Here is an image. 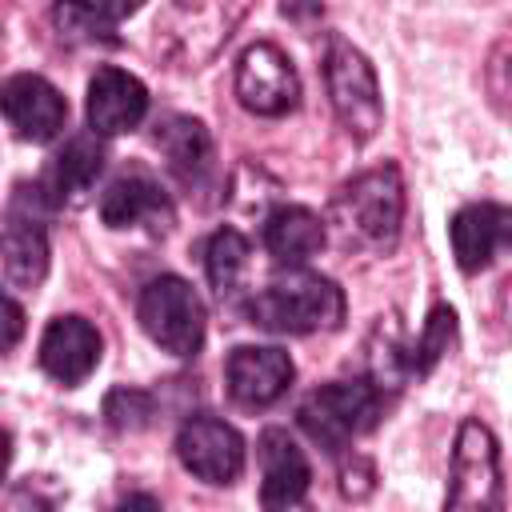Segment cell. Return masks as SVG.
Returning a JSON list of instances; mask_svg holds the SVG:
<instances>
[{"label":"cell","instance_id":"7402d4cb","mask_svg":"<svg viewBox=\"0 0 512 512\" xmlns=\"http://www.w3.org/2000/svg\"><path fill=\"white\" fill-rule=\"evenodd\" d=\"M452 340H456V312L448 304H432L420 336L412 344H404V368H408V376H416V380L428 376L444 360V352L452 348Z\"/></svg>","mask_w":512,"mask_h":512},{"label":"cell","instance_id":"30bf717a","mask_svg":"<svg viewBox=\"0 0 512 512\" xmlns=\"http://www.w3.org/2000/svg\"><path fill=\"white\" fill-rule=\"evenodd\" d=\"M40 208L48 204L32 188V204L28 196H16V204L0 220V272L16 288H36L48 272V232H44Z\"/></svg>","mask_w":512,"mask_h":512},{"label":"cell","instance_id":"83f0119b","mask_svg":"<svg viewBox=\"0 0 512 512\" xmlns=\"http://www.w3.org/2000/svg\"><path fill=\"white\" fill-rule=\"evenodd\" d=\"M8 460H12V436L0 428V480H4V472H8Z\"/></svg>","mask_w":512,"mask_h":512},{"label":"cell","instance_id":"44dd1931","mask_svg":"<svg viewBox=\"0 0 512 512\" xmlns=\"http://www.w3.org/2000/svg\"><path fill=\"white\" fill-rule=\"evenodd\" d=\"M52 28L60 32V40L68 44H100V48H116V20L96 4V0H56L52 4Z\"/></svg>","mask_w":512,"mask_h":512},{"label":"cell","instance_id":"6da1fadb","mask_svg":"<svg viewBox=\"0 0 512 512\" xmlns=\"http://www.w3.org/2000/svg\"><path fill=\"white\" fill-rule=\"evenodd\" d=\"M248 324L276 332V336H308L332 332L344 324V288L320 272L288 268L272 284H264L244 304Z\"/></svg>","mask_w":512,"mask_h":512},{"label":"cell","instance_id":"603a6c76","mask_svg":"<svg viewBox=\"0 0 512 512\" xmlns=\"http://www.w3.org/2000/svg\"><path fill=\"white\" fill-rule=\"evenodd\" d=\"M204 268H208L216 296H228L248 268V240L236 228H216L204 244Z\"/></svg>","mask_w":512,"mask_h":512},{"label":"cell","instance_id":"4316f807","mask_svg":"<svg viewBox=\"0 0 512 512\" xmlns=\"http://www.w3.org/2000/svg\"><path fill=\"white\" fill-rule=\"evenodd\" d=\"M112 20H120V16H132V12H140V4L144 0H96Z\"/></svg>","mask_w":512,"mask_h":512},{"label":"cell","instance_id":"cb8c5ba5","mask_svg":"<svg viewBox=\"0 0 512 512\" xmlns=\"http://www.w3.org/2000/svg\"><path fill=\"white\" fill-rule=\"evenodd\" d=\"M104 420L116 432H140L156 420V400L144 388H112L104 396Z\"/></svg>","mask_w":512,"mask_h":512},{"label":"cell","instance_id":"9a60e30c","mask_svg":"<svg viewBox=\"0 0 512 512\" xmlns=\"http://www.w3.org/2000/svg\"><path fill=\"white\" fill-rule=\"evenodd\" d=\"M256 456L264 472V484H260L264 508H292L308 496V484H312L308 456L284 428H264L256 440Z\"/></svg>","mask_w":512,"mask_h":512},{"label":"cell","instance_id":"3957f363","mask_svg":"<svg viewBox=\"0 0 512 512\" xmlns=\"http://www.w3.org/2000/svg\"><path fill=\"white\" fill-rule=\"evenodd\" d=\"M256 0H168L156 16V52L172 68H204L232 40Z\"/></svg>","mask_w":512,"mask_h":512},{"label":"cell","instance_id":"d4e9b609","mask_svg":"<svg viewBox=\"0 0 512 512\" xmlns=\"http://www.w3.org/2000/svg\"><path fill=\"white\" fill-rule=\"evenodd\" d=\"M20 336H24V308L8 292H0V352H8Z\"/></svg>","mask_w":512,"mask_h":512},{"label":"cell","instance_id":"7a4b0ae2","mask_svg":"<svg viewBox=\"0 0 512 512\" xmlns=\"http://www.w3.org/2000/svg\"><path fill=\"white\" fill-rule=\"evenodd\" d=\"M332 224L340 236L368 252H392L404 224V176L396 164H376L332 196Z\"/></svg>","mask_w":512,"mask_h":512},{"label":"cell","instance_id":"ba28073f","mask_svg":"<svg viewBox=\"0 0 512 512\" xmlns=\"http://www.w3.org/2000/svg\"><path fill=\"white\" fill-rule=\"evenodd\" d=\"M236 100L252 116H288L300 104V76L284 48L256 40L236 60Z\"/></svg>","mask_w":512,"mask_h":512},{"label":"cell","instance_id":"5b68a950","mask_svg":"<svg viewBox=\"0 0 512 512\" xmlns=\"http://www.w3.org/2000/svg\"><path fill=\"white\" fill-rule=\"evenodd\" d=\"M324 84H328V100L344 132L356 144H368L384 124V96H380V80L368 56L344 36H332L324 52Z\"/></svg>","mask_w":512,"mask_h":512},{"label":"cell","instance_id":"e0dca14e","mask_svg":"<svg viewBox=\"0 0 512 512\" xmlns=\"http://www.w3.org/2000/svg\"><path fill=\"white\" fill-rule=\"evenodd\" d=\"M156 144L168 160V172L192 188V192H204L216 176V148H212V136L208 128L196 120V116H164L156 124Z\"/></svg>","mask_w":512,"mask_h":512},{"label":"cell","instance_id":"8992f818","mask_svg":"<svg viewBox=\"0 0 512 512\" xmlns=\"http://www.w3.org/2000/svg\"><path fill=\"white\" fill-rule=\"evenodd\" d=\"M136 316H140V328L152 336V344H160L180 360L204 348V300L184 276H172V272L152 276L140 288Z\"/></svg>","mask_w":512,"mask_h":512},{"label":"cell","instance_id":"d6986e66","mask_svg":"<svg viewBox=\"0 0 512 512\" xmlns=\"http://www.w3.org/2000/svg\"><path fill=\"white\" fill-rule=\"evenodd\" d=\"M100 172H104V144L96 140V132H80V136H72V140L56 152L48 176H44L40 184H32V188L44 196L48 208H56V204H64V200L88 192Z\"/></svg>","mask_w":512,"mask_h":512},{"label":"cell","instance_id":"9c48e42d","mask_svg":"<svg viewBox=\"0 0 512 512\" xmlns=\"http://www.w3.org/2000/svg\"><path fill=\"white\" fill-rule=\"evenodd\" d=\"M176 456L196 480L232 484L244 472V436L220 416H188L176 432Z\"/></svg>","mask_w":512,"mask_h":512},{"label":"cell","instance_id":"2e32d148","mask_svg":"<svg viewBox=\"0 0 512 512\" xmlns=\"http://www.w3.org/2000/svg\"><path fill=\"white\" fill-rule=\"evenodd\" d=\"M448 236H452V256H456L460 272H480L508 244V236H512V212L504 204H492V200L464 204L452 216Z\"/></svg>","mask_w":512,"mask_h":512},{"label":"cell","instance_id":"5bb4252c","mask_svg":"<svg viewBox=\"0 0 512 512\" xmlns=\"http://www.w3.org/2000/svg\"><path fill=\"white\" fill-rule=\"evenodd\" d=\"M100 364V332L84 316H56L40 336V368L56 384H80Z\"/></svg>","mask_w":512,"mask_h":512},{"label":"cell","instance_id":"ac0fdd59","mask_svg":"<svg viewBox=\"0 0 512 512\" xmlns=\"http://www.w3.org/2000/svg\"><path fill=\"white\" fill-rule=\"evenodd\" d=\"M100 220L108 228H168L172 224V200L168 192L144 176V172H128V176H116L104 196H100Z\"/></svg>","mask_w":512,"mask_h":512},{"label":"cell","instance_id":"4fadbf2b","mask_svg":"<svg viewBox=\"0 0 512 512\" xmlns=\"http://www.w3.org/2000/svg\"><path fill=\"white\" fill-rule=\"evenodd\" d=\"M148 116V88L124 68H96L88 80V128L96 136L132 132Z\"/></svg>","mask_w":512,"mask_h":512},{"label":"cell","instance_id":"484cf974","mask_svg":"<svg viewBox=\"0 0 512 512\" xmlns=\"http://www.w3.org/2000/svg\"><path fill=\"white\" fill-rule=\"evenodd\" d=\"M280 8L296 24H308V20H320L324 16V0H280Z\"/></svg>","mask_w":512,"mask_h":512},{"label":"cell","instance_id":"52a82bcc","mask_svg":"<svg viewBox=\"0 0 512 512\" xmlns=\"http://www.w3.org/2000/svg\"><path fill=\"white\" fill-rule=\"evenodd\" d=\"M448 508H480L496 512L504 508V476H500V448L488 424L464 420L452 444V464H448Z\"/></svg>","mask_w":512,"mask_h":512},{"label":"cell","instance_id":"277c9868","mask_svg":"<svg viewBox=\"0 0 512 512\" xmlns=\"http://www.w3.org/2000/svg\"><path fill=\"white\" fill-rule=\"evenodd\" d=\"M380 412H384V392L368 376H360V380H332L308 392L296 408V420L312 444L340 456L344 448H352L356 436L376 428Z\"/></svg>","mask_w":512,"mask_h":512},{"label":"cell","instance_id":"7c38bea8","mask_svg":"<svg viewBox=\"0 0 512 512\" xmlns=\"http://www.w3.org/2000/svg\"><path fill=\"white\" fill-rule=\"evenodd\" d=\"M292 376H296L292 356L284 348H272V344H240L224 364L228 396L252 412L276 404L288 392Z\"/></svg>","mask_w":512,"mask_h":512},{"label":"cell","instance_id":"ffe728a7","mask_svg":"<svg viewBox=\"0 0 512 512\" xmlns=\"http://www.w3.org/2000/svg\"><path fill=\"white\" fill-rule=\"evenodd\" d=\"M328 232L324 220L312 208L300 204H280L276 212L264 216V248L280 268H300L324 248Z\"/></svg>","mask_w":512,"mask_h":512},{"label":"cell","instance_id":"8fae6325","mask_svg":"<svg viewBox=\"0 0 512 512\" xmlns=\"http://www.w3.org/2000/svg\"><path fill=\"white\" fill-rule=\"evenodd\" d=\"M0 116L16 128L20 140L48 144L68 124V100L56 84H48L36 72H16L0 84Z\"/></svg>","mask_w":512,"mask_h":512}]
</instances>
